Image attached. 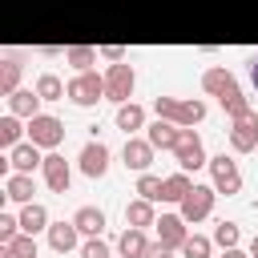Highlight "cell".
<instances>
[{
    "label": "cell",
    "mask_w": 258,
    "mask_h": 258,
    "mask_svg": "<svg viewBox=\"0 0 258 258\" xmlns=\"http://www.w3.org/2000/svg\"><path fill=\"white\" fill-rule=\"evenodd\" d=\"M117 250H121L125 258H141V254L149 250V238H145V230H141V226H129V230L117 238Z\"/></svg>",
    "instance_id": "obj_19"
},
{
    "label": "cell",
    "mask_w": 258,
    "mask_h": 258,
    "mask_svg": "<svg viewBox=\"0 0 258 258\" xmlns=\"http://www.w3.org/2000/svg\"><path fill=\"white\" fill-rule=\"evenodd\" d=\"M4 194L12 202H32V173H12L4 177Z\"/></svg>",
    "instance_id": "obj_24"
},
{
    "label": "cell",
    "mask_w": 258,
    "mask_h": 258,
    "mask_svg": "<svg viewBox=\"0 0 258 258\" xmlns=\"http://www.w3.org/2000/svg\"><path fill=\"white\" fill-rule=\"evenodd\" d=\"M105 169H109V145L105 141H89L81 149V173L85 177H105Z\"/></svg>",
    "instance_id": "obj_11"
},
{
    "label": "cell",
    "mask_w": 258,
    "mask_h": 258,
    "mask_svg": "<svg viewBox=\"0 0 258 258\" xmlns=\"http://www.w3.org/2000/svg\"><path fill=\"white\" fill-rule=\"evenodd\" d=\"M121 258H125V254H121Z\"/></svg>",
    "instance_id": "obj_40"
},
{
    "label": "cell",
    "mask_w": 258,
    "mask_h": 258,
    "mask_svg": "<svg viewBox=\"0 0 258 258\" xmlns=\"http://www.w3.org/2000/svg\"><path fill=\"white\" fill-rule=\"evenodd\" d=\"M73 222H77V230H81V234L97 238V234L105 230V210H97V206H81V210L73 214Z\"/></svg>",
    "instance_id": "obj_18"
},
{
    "label": "cell",
    "mask_w": 258,
    "mask_h": 258,
    "mask_svg": "<svg viewBox=\"0 0 258 258\" xmlns=\"http://www.w3.org/2000/svg\"><path fill=\"white\" fill-rule=\"evenodd\" d=\"M16 230H20V218L0 214V242H12V238H16Z\"/></svg>",
    "instance_id": "obj_34"
},
{
    "label": "cell",
    "mask_w": 258,
    "mask_h": 258,
    "mask_svg": "<svg viewBox=\"0 0 258 258\" xmlns=\"http://www.w3.org/2000/svg\"><path fill=\"white\" fill-rule=\"evenodd\" d=\"M177 137H181V125H173V121H165V117H157V121L149 125V145H153V149H173Z\"/></svg>",
    "instance_id": "obj_16"
},
{
    "label": "cell",
    "mask_w": 258,
    "mask_h": 258,
    "mask_svg": "<svg viewBox=\"0 0 258 258\" xmlns=\"http://www.w3.org/2000/svg\"><path fill=\"white\" fill-rule=\"evenodd\" d=\"M214 242H218L222 250L238 246V226H234V222H218V226H214Z\"/></svg>",
    "instance_id": "obj_31"
},
{
    "label": "cell",
    "mask_w": 258,
    "mask_h": 258,
    "mask_svg": "<svg viewBox=\"0 0 258 258\" xmlns=\"http://www.w3.org/2000/svg\"><path fill=\"white\" fill-rule=\"evenodd\" d=\"M202 89H206L210 97H218V105L230 113V121H234V117H242V113H250V101L242 97L238 77H234L230 69H222V64L206 69V73H202Z\"/></svg>",
    "instance_id": "obj_1"
},
{
    "label": "cell",
    "mask_w": 258,
    "mask_h": 258,
    "mask_svg": "<svg viewBox=\"0 0 258 258\" xmlns=\"http://www.w3.org/2000/svg\"><path fill=\"white\" fill-rule=\"evenodd\" d=\"M101 97H105V77H97L93 69H85V73H77V77L69 81V101H73V105L89 109V105H97Z\"/></svg>",
    "instance_id": "obj_5"
},
{
    "label": "cell",
    "mask_w": 258,
    "mask_h": 258,
    "mask_svg": "<svg viewBox=\"0 0 258 258\" xmlns=\"http://www.w3.org/2000/svg\"><path fill=\"white\" fill-rule=\"evenodd\" d=\"M36 93H40L44 101H60V97H69V85H64L56 73H44V77L36 81Z\"/></svg>",
    "instance_id": "obj_26"
},
{
    "label": "cell",
    "mask_w": 258,
    "mask_h": 258,
    "mask_svg": "<svg viewBox=\"0 0 258 258\" xmlns=\"http://www.w3.org/2000/svg\"><path fill=\"white\" fill-rule=\"evenodd\" d=\"M81 258H113L109 254V242L97 234V238H89V242H81Z\"/></svg>",
    "instance_id": "obj_32"
},
{
    "label": "cell",
    "mask_w": 258,
    "mask_h": 258,
    "mask_svg": "<svg viewBox=\"0 0 258 258\" xmlns=\"http://www.w3.org/2000/svg\"><path fill=\"white\" fill-rule=\"evenodd\" d=\"M8 161H12V169H16V173H32L36 165H44V157H40V145H36V141L12 145V149H8Z\"/></svg>",
    "instance_id": "obj_13"
},
{
    "label": "cell",
    "mask_w": 258,
    "mask_h": 258,
    "mask_svg": "<svg viewBox=\"0 0 258 258\" xmlns=\"http://www.w3.org/2000/svg\"><path fill=\"white\" fill-rule=\"evenodd\" d=\"M20 230H24V234L48 230V210H44L40 202H24V210H20Z\"/></svg>",
    "instance_id": "obj_20"
},
{
    "label": "cell",
    "mask_w": 258,
    "mask_h": 258,
    "mask_svg": "<svg viewBox=\"0 0 258 258\" xmlns=\"http://www.w3.org/2000/svg\"><path fill=\"white\" fill-rule=\"evenodd\" d=\"M250 81H254V89H258V52L250 56Z\"/></svg>",
    "instance_id": "obj_37"
},
{
    "label": "cell",
    "mask_w": 258,
    "mask_h": 258,
    "mask_svg": "<svg viewBox=\"0 0 258 258\" xmlns=\"http://www.w3.org/2000/svg\"><path fill=\"white\" fill-rule=\"evenodd\" d=\"M125 222H129V226H141V230L153 226V222H157V218H153V202H149V198L129 202V206H125Z\"/></svg>",
    "instance_id": "obj_22"
},
{
    "label": "cell",
    "mask_w": 258,
    "mask_h": 258,
    "mask_svg": "<svg viewBox=\"0 0 258 258\" xmlns=\"http://www.w3.org/2000/svg\"><path fill=\"white\" fill-rule=\"evenodd\" d=\"M40 93H32V89H16L12 97H8V113H16V117H36L40 113Z\"/></svg>",
    "instance_id": "obj_17"
},
{
    "label": "cell",
    "mask_w": 258,
    "mask_h": 258,
    "mask_svg": "<svg viewBox=\"0 0 258 258\" xmlns=\"http://www.w3.org/2000/svg\"><path fill=\"white\" fill-rule=\"evenodd\" d=\"M8 246H12L16 258H36V242H32V234H16Z\"/></svg>",
    "instance_id": "obj_33"
},
{
    "label": "cell",
    "mask_w": 258,
    "mask_h": 258,
    "mask_svg": "<svg viewBox=\"0 0 258 258\" xmlns=\"http://www.w3.org/2000/svg\"><path fill=\"white\" fill-rule=\"evenodd\" d=\"M161 185H165V177H153L149 169L137 177V194H141V198H149V202H161Z\"/></svg>",
    "instance_id": "obj_29"
},
{
    "label": "cell",
    "mask_w": 258,
    "mask_h": 258,
    "mask_svg": "<svg viewBox=\"0 0 258 258\" xmlns=\"http://www.w3.org/2000/svg\"><path fill=\"white\" fill-rule=\"evenodd\" d=\"M77 238H81V230H77V222H73V218H69V222H52V226H48V246H52L56 254L77 250Z\"/></svg>",
    "instance_id": "obj_14"
},
{
    "label": "cell",
    "mask_w": 258,
    "mask_h": 258,
    "mask_svg": "<svg viewBox=\"0 0 258 258\" xmlns=\"http://www.w3.org/2000/svg\"><path fill=\"white\" fill-rule=\"evenodd\" d=\"M101 52H105V56H109V60H125V48H117V44H105V48H101Z\"/></svg>",
    "instance_id": "obj_36"
},
{
    "label": "cell",
    "mask_w": 258,
    "mask_h": 258,
    "mask_svg": "<svg viewBox=\"0 0 258 258\" xmlns=\"http://www.w3.org/2000/svg\"><path fill=\"white\" fill-rule=\"evenodd\" d=\"M230 145H234L238 153H250V149H258V113H254V109L230 121Z\"/></svg>",
    "instance_id": "obj_8"
},
{
    "label": "cell",
    "mask_w": 258,
    "mask_h": 258,
    "mask_svg": "<svg viewBox=\"0 0 258 258\" xmlns=\"http://www.w3.org/2000/svg\"><path fill=\"white\" fill-rule=\"evenodd\" d=\"M169 254H173V250H169L165 242H149V250H145L141 258H169Z\"/></svg>",
    "instance_id": "obj_35"
},
{
    "label": "cell",
    "mask_w": 258,
    "mask_h": 258,
    "mask_svg": "<svg viewBox=\"0 0 258 258\" xmlns=\"http://www.w3.org/2000/svg\"><path fill=\"white\" fill-rule=\"evenodd\" d=\"M16 85H20V60H16V56H4V60H0V93L12 97Z\"/></svg>",
    "instance_id": "obj_25"
},
{
    "label": "cell",
    "mask_w": 258,
    "mask_h": 258,
    "mask_svg": "<svg viewBox=\"0 0 258 258\" xmlns=\"http://www.w3.org/2000/svg\"><path fill=\"white\" fill-rule=\"evenodd\" d=\"M222 258H250V254H246V250H238V246H230V250H226Z\"/></svg>",
    "instance_id": "obj_38"
},
{
    "label": "cell",
    "mask_w": 258,
    "mask_h": 258,
    "mask_svg": "<svg viewBox=\"0 0 258 258\" xmlns=\"http://www.w3.org/2000/svg\"><path fill=\"white\" fill-rule=\"evenodd\" d=\"M153 226H157V242H165L169 250H181V246H185V238H189V226H185V218H181V214H161Z\"/></svg>",
    "instance_id": "obj_10"
},
{
    "label": "cell",
    "mask_w": 258,
    "mask_h": 258,
    "mask_svg": "<svg viewBox=\"0 0 258 258\" xmlns=\"http://www.w3.org/2000/svg\"><path fill=\"white\" fill-rule=\"evenodd\" d=\"M121 157H125V165H129V169L145 173V169H149V161H153V145H149V137H145V141H141V137H129Z\"/></svg>",
    "instance_id": "obj_15"
},
{
    "label": "cell",
    "mask_w": 258,
    "mask_h": 258,
    "mask_svg": "<svg viewBox=\"0 0 258 258\" xmlns=\"http://www.w3.org/2000/svg\"><path fill=\"white\" fill-rule=\"evenodd\" d=\"M153 113L173 121V125H198L206 117V101H181V97H157Z\"/></svg>",
    "instance_id": "obj_2"
},
{
    "label": "cell",
    "mask_w": 258,
    "mask_h": 258,
    "mask_svg": "<svg viewBox=\"0 0 258 258\" xmlns=\"http://www.w3.org/2000/svg\"><path fill=\"white\" fill-rule=\"evenodd\" d=\"M173 157H177V165L189 173V169H202V165H210V157H206V145H202V133H194L189 125H181V137H177V145H173Z\"/></svg>",
    "instance_id": "obj_4"
},
{
    "label": "cell",
    "mask_w": 258,
    "mask_h": 258,
    "mask_svg": "<svg viewBox=\"0 0 258 258\" xmlns=\"http://www.w3.org/2000/svg\"><path fill=\"white\" fill-rule=\"evenodd\" d=\"M214 198H218L214 185H198V181H194V189L177 202V206H181V218H185V222H202V218H210V214H214Z\"/></svg>",
    "instance_id": "obj_7"
},
{
    "label": "cell",
    "mask_w": 258,
    "mask_h": 258,
    "mask_svg": "<svg viewBox=\"0 0 258 258\" xmlns=\"http://www.w3.org/2000/svg\"><path fill=\"white\" fill-rule=\"evenodd\" d=\"M210 173H214V189H218V194H238V189H242V173H238V161H230L226 153L210 157Z\"/></svg>",
    "instance_id": "obj_9"
},
{
    "label": "cell",
    "mask_w": 258,
    "mask_h": 258,
    "mask_svg": "<svg viewBox=\"0 0 258 258\" xmlns=\"http://www.w3.org/2000/svg\"><path fill=\"white\" fill-rule=\"evenodd\" d=\"M20 133H28V125H20L16 113H4V117H0V145L12 149V145L20 141Z\"/></svg>",
    "instance_id": "obj_27"
},
{
    "label": "cell",
    "mask_w": 258,
    "mask_h": 258,
    "mask_svg": "<svg viewBox=\"0 0 258 258\" xmlns=\"http://www.w3.org/2000/svg\"><path fill=\"white\" fill-rule=\"evenodd\" d=\"M64 60H69V64H77V69L85 73V69L97 60V48H89V44H73V48H64Z\"/></svg>",
    "instance_id": "obj_28"
},
{
    "label": "cell",
    "mask_w": 258,
    "mask_h": 258,
    "mask_svg": "<svg viewBox=\"0 0 258 258\" xmlns=\"http://www.w3.org/2000/svg\"><path fill=\"white\" fill-rule=\"evenodd\" d=\"M28 141H36L40 149H56V145L64 141V125H60V117H52V113H36V117H28Z\"/></svg>",
    "instance_id": "obj_6"
},
{
    "label": "cell",
    "mask_w": 258,
    "mask_h": 258,
    "mask_svg": "<svg viewBox=\"0 0 258 258\" xmlns=\"http://www.w3.org/2000/svg\"><path fill=\"white\" fill-rule=\"evenodd\" d=\"M133 85H137L133 64H129V60H113L109 73H105V97L117 101V105H125V101L133 97Z\"/></svg>",
    "instance_id": "obj_3"
},
{
    "label": "cell",
    "mask_w": 258,
    "mask_h": 258,
    "mask_svg": "<svg viewBox=\"0 0 258 258\" xmlns=\"http://www.w3.org/2000/svg\"><path fill=\"white\" fill-rule=\"evenodd\" d=\"M181 254L185 258H210V238L206 234H189L185 246H181Z\"/></svg>",
    "instance_id": "obj_30"
},
{
    "label": "cell",
    "mask_w": 258,
    "mask_h": 258,
    "mask_svg": "<svg viewBox=\"0 0 258 258\" xmlns=\"http://www.w3.org/2000/svg\"><path fill=\"white\" fill-rule=\"evenodd\" d=\"M40 169H44V181H48V189H52V194H69V181H73V169H69V161H64L60 153H48Z\"/></svg>",
    "instance_id": "obj_12"
},
{
    "label": "cell",
    "mask_w": 258,
    "mask_h": 258,
    "mask_svg": "<svg viewBox=\"0 0 258 258\" xmlns=\"http://www.w3.org/2000/svg\"><path fill=\"white\" fill-rule=\"evenodd\" d=\"M141 125H145V109H141V105H133V101L117 105V129L133 133V129H141Z\"/></svg>",
    "instance_id": "obj_23"
},
{
    "label": "cell",
    "mask_w": 258,
    "mask_h": 258,
    "mask_svg": "<svg viewBox=\"0 0 258 258\" xmlns=\"http://www.w3.org/2000/svg\"><path fill=\"white\" fill-rule=\"evenodd\" d=\"M250 258H258V234H254V242H250Z\"/></svg>",
    "instance_id": "obj_39"
},
{
    "label": "cell",
    "mask_w": 258,
    "mask_h": 258,
    "mask_svg": "<svg viewBox=\"0 0 258 258\" xmlns=\"http://www.w3.org/2000/svg\"><path fill=\"white\" fill-rule=\"evenodd\" d=\"M189 189H194V181H189V173H185V169H181V173H169V177H165V185H161V202H181Z\"/></svg>",
    "instance_id": "obj_21"
}]
</instances>
